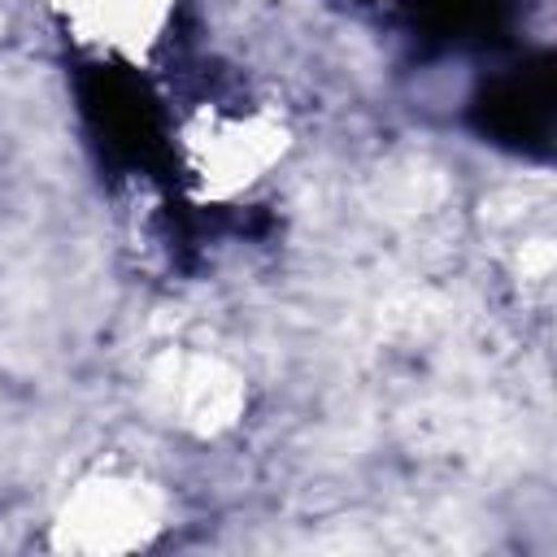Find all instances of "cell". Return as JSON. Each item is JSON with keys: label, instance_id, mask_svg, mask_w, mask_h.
<instances>
[{"label": "cell", "instance_id": "obj_2", "mask_svg": "<svg viewBox=\"0 0 557 557\" xmlns=\"http://www.w3.org/2000/svg\"><path fill=\"white\" fill-rule=\"evenodd\" d=\"M557 117V70L553 57H527L522 65L487 78L470 104V122L500 148L548 157Z\"/></svg>", "mask_w": 557, "mask_h": 557}, {"label": "cell", "instance_id": "obj_1", "mask_svg": "<svg viewBox=\"0 0 557 557\" xmlns=\"http://www.w3.org/2000/svg\"><path fill=\"white\" fill-rule=\"evenodd\" d=\"M78 100L113 170H161L165 144L157 104L135 74H126L122 65H87L78 74Z\"/></svg>", "mask_w": 557, "mask_h": 557}, {"label": "cell", "instance_id": "obj_3", "mask_svg": "<svg viewBox=\"0 0 557 557\" xmlns=\"http://www.w3.org/2000/svg\"><path fill=\"white\" fill-rule=\"evenodd\" d=\"M422 39L453 48H492L513 26V0H413Z\"/></svg>", "mask_w": 557, "mask_h": 557}]
</instances>
